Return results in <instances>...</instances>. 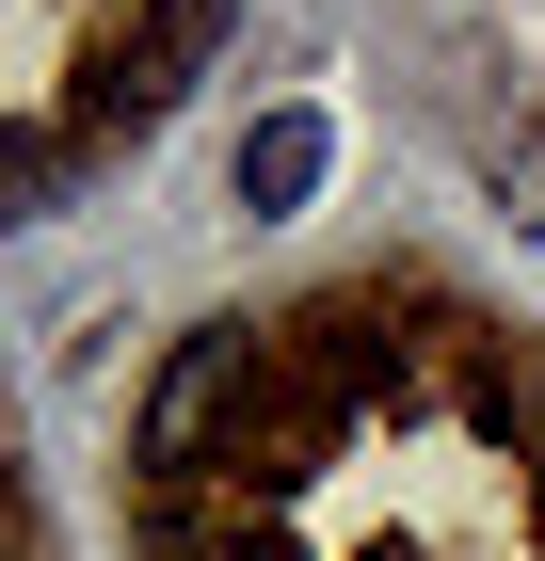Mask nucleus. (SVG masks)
I'll return each instance as SVG.
<instances>
[{"label":"nucleus","mask_w":545,"mask_h":561,"mask_svg":"<svg viewBox=\"0 0 545 561\" xmlns=\"http://www.w3.org/2000/svg\"><path fill=\"white\" fill-rule=\"evenodd\" d=\"M209 33H225V0H161V16H145V33L113 48V81H96V113H113V129H161V113H177V81L209 65Z\"/></svg>","instance_id":"2"},{"label":"nucleus","mask_w":545,"mask_h":561,"mask_svg":"<svg viewBox=\"0 0 545 561\" xmlns=\"http://www.w3.org/2000/svg\"><path fill=\"white\" fill-rule=\"evenodd\" d=\"M498 209H513V225H545V129H513V145H498Z\"/></svg>","instance_id":"4"},{"label":"nucleus","mask_w":545,"mask_h":561,"mask_svg":"<svg viewBox=\"0 0 545 561\" xmlns=\"http://www.w3.org/2000/svg\"><path fill=\"white\" fill-rule=\"evenodd\" d=\"M225 561H273V546H225Z\"/></svg>","instance_id":"5"},{"label":"nucleus","mask_w":545,"mask_h":561,"mask_svg":"<svg viewBox=\"0 0 545 561\" xmlns=\"http://www.w3.org/2000/svg\"><path fill=\"white\" fill-rule=\"evenodd\" d=\"M321 161H337L321 113H257V129H241V209H305V193H321Z\"/></svg>","instance_id":"3"},{"label":"nucleus","mask_w":545,"mask_h":561,"mask_svg":"<svg viewBox=\"0 0 545 561\" xmlns=\"http://www.w3.org/2000/svg\"><path fill=\"white\" fill-rule=\"evenodd\" d=\"M241 386H257V337H241V321H209V337L145 386V466H161V481L209 466V433H225V401H241Z\"/></svg>","instance_id":"1"}]
</instances>
